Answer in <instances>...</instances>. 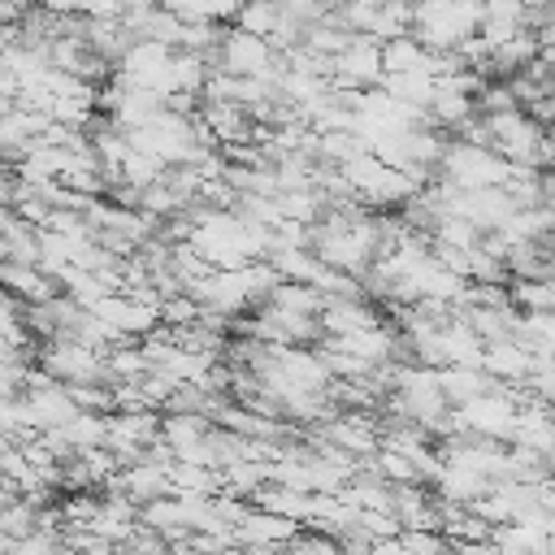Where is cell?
<instances>
[{"label":"cell","mask_w":555,"mask_h":555,"mask_svg":"<svg viewBox=\"0 0 555 555\" xmlns=\"http://www.w3.org/2000/svg\"><path fill=\"white\" fill-rule=\"evenodd\" d=\"M234 17H238V30L243 35H260V39H273V30L282 26L278 0H243L234 9Z\"/></svg>","instance_id":"cell-3"},{"label":"cell","mask_w":555,"mask_h":555,"mask_svg":"<svg viewBox=\"0 0 555 555\" xmlns=\"http://www.w3.org/2000/svg\"><path fill=\"white\" fill-rule=\"evenodd\" d=\"M273 65V48L269 39L260 35H243V30H230L221 35V69L230 78H264Z\"/></svg>","instance_id":"cell-2"},{"label":"cell","mask_w":555,"mask_h":555,"mask_svg":"<svg viewBox=\"0 0 555 555\" xmlns=\"http://www.w3.org/2000/svg\"><path fill=\"white\" fill-rule=\"evenodd\" d=\"M39 373H48L61 386H82V382H104V356L87 343L56 338L39 347Z\"/></svg>","instance_id":"cell-1"}]
</instances>
